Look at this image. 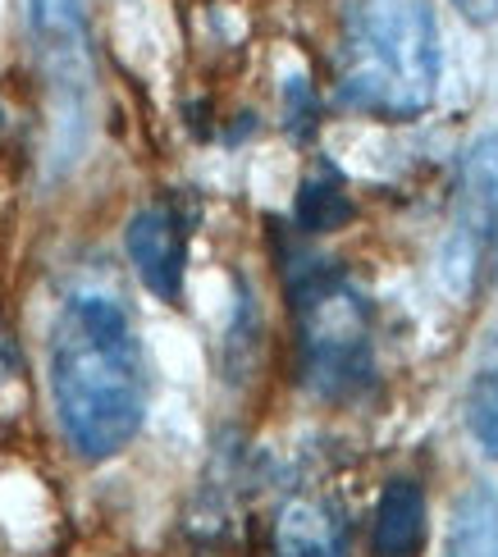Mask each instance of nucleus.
Wrapping results in <instances>:
<instances>
[{
  "mask_svg": "<svg viewBox=\"0 0 498 557\" xmlns=\"http://www.w3.org/2000/svg\"><path fill=\"white\" fill-rule=\"evenodd\" d=\"M28 28L37 46V64L46 74L56 101L60 128V160L83 151L87 133V101H92V41H87V10L83 0H28Z\"/></svg>",
  "mask_w": 498,
  "mask_h": 557,
  "instance_id": "20e7f679",
  "label": "nucleus"
},
{
  "mask_svg": "<svg viewBox=\"0 0 498 557\" xmlns=\"http://www.w3.org/2000/svg\"><path fill=\"white\" fill-rule=\"evenodd\" d=\"M453 5L462 10L466 23H476V28H485V23L498 18V0H453Z\"/></svg>",
  "mask_w": 498,
  "mask_h": 557,
  "instance_id": "ddd939ff",
  "label": "nucleus"
},
{
  "mask_svg": "<svg viewBox=\"0 0 498 557\" xmlns=\"http://www.w3.org/2000/svg\"><path fill=\"white\" fill-rule=\"evenodd\" d=\"M375 553L379 557H416L425 548V490L416 480H389L375 503Z\"/></svg>",
  "mask_w": 498,
  "mask_h": 557,
  "instance_id": "6e6552de",
  "label": "nucleus"
},
{
  "mask_svg": "<svg viewBox=\"0 0 498 557\" xmlns=\"http://www.w3.org/2000/svg\"><path fill=\"white\" fill-rule=\"evenodd\" d=\"M448 270L462 288L498 284V128L466 147L458 170V228Z\"/></svg>",
  "mask_w": 498,
  "mask_h": 557,
  "instance_id": "39448f33",
  "label": "nucleus"
},
{
  "mask_svg": "<svg viewBox=\"0 0 498 557\" xmlns=\"http://www.w3.org/2000/svg\"><path fill=\"white\" fill-rule=\"evenodd\" d=\"M293 315L306 388L320 398H352L375 375L371 307L335 261H302L293 274Z\"/></svg>",
  "mask_w": 498,
  "mask_h": 557,
  "instance_id": "7ed1b4c3",
  "label": "nucleus"
},
{
  "mask_svg": "<svg viewBox=\"0 0 498 557\" xmlns=\"http://www.w3.org/2000/svg\"><path fill=\"white\" fill-rule=\"evenodd\" d=\"M293 215H297L302 234H329V228H339L352 215V201H348L339 178H306Z\"/></svg>",
  "mask_w": 498,
  "mask_h": 557,
  "instance_id": "9d476101",
  "label": "nucleus"
},
{
  "mask_svg": "<svg viewBox=\"0 0 498 557\" xmlns=\"http://www.w3.org/2000/svg\"><path fill=\"white\" fill-rule=\"evenodd\" d=\"M187 238L193 228L179 215V206L156 201L142 206L124 228V247L129 261L142 278V288L156 293L160 301H179L183 297V270H187Z\"/></svg>",
  "mask_w": 498,
  "mask_h": 557,
  "instance_id": "423d86ee",
  "label": "nucleus"
},
{
  "mask_svg": "<svg viewBox=\"0 0 498 557\" xmlns=\"http://www.w3.org/2000/svg\"><path fill=\"white\" fill-rule=\"evenodd\" d=\"M283 114H289V133L293 137H306L316 128V91H312V83L297 78V74L283 83Z\"/></svg>",
  "mask_w": 498,
  "mask_h": 557,
  "instance_id": "f8f14e48",
  "label": "nucleus"
},
{
  "mask_svg": "<svg viewBox=\"0 0 498 557\" xmlns=\"http://www.w3.org/2000/svg\"><path fill=\"white\" fill-rule=\"evenodd\" d=\"M444 51L430 0H362L348 18L339 101L408 124L439 97Z\"/></svg>",
  "mask_w": 498,
  "mask_h": 557,
  "instance_id": "f03ea898",
  "label": "nucleus"
},
{
  "mask_svg": "<svg viewBox=\"0 0 498 557\" xmlns=\"http://www.w3.org/2000/svg\"><path fill=\"white\" fill-rule=\"evenodd\" d=\"M275 553L279 557H348V530L339 512L320 498L283 503L275 521Z\"/></svg>",
  "mask_w": 498,
  "mask_h": 557,
  "instance_id": "0eeeda50",
  "label": "nucleus"
},
{
  "mask_svg": "<svg viewBox=\"0 0 498 557\" xmlns=\"http://www.w3.org/2000/svg\"><path fill=\"white\" fill-rule=\"evenodd\" d=\"M466 425L485 457H498V370H481L466 388Z\"/></svg>",
  "mask_w": 498,
  "mask_h": 557,
  "instance_id": "9b49d317",
  "label": "nucleus"
},
{
  "mask_svg": "<svg viewBox=\"0 0 498 557\" xmlns=\"http://www.w3.org/2000/svg\"><path fill=\"white\" fill-rule=\"evenodd\" d=\"M448 557H498V490L476 480L453 507Z\"/></svg>",
  "mask_w": 498,
  "mask_h": 557,
  "instance_id": "1a4fd4ad",
  "label": "nucleus"
},
{
  "mask_svg": "<svg viewBox=\"0 0 498 557\" xmlns=\"http://www.w3.org/2000/svg\"><path fill=\"white\" fill-rule=\"evenodd\" d=\"M147 352L133 315L110 293H74L51 330V398L69 448L106 461L133 444L147 416Z\"/></svg>",
  "mask_w": 498,
  "mask_h": 557,
  "instance_id": "f257e3e1",
  "label": "nucleus"
}]
</instances>
